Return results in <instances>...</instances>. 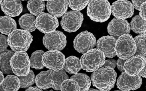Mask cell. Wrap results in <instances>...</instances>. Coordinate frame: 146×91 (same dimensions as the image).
Returning a JSON list of instances; mask_svg holds the SVG:
<instances>
[{"instance_id": "cell-1", "label": "cell", "mask_w": 146, "mask_h": 91, "mask_svg": "<svg viewBox=\"0 0 146 91\" xmlns=\"http://www.w3.org/2000/svg\"><path fill=\"white\" fill-rule=\"evenodd\" d=\"M117 73L110 67H100L91 75L93 85L100 91H110L113 88L116 80Z\"/></svg>"}, {"instance_id": "cell-2", "label": "cell", "mask_w": 146, "mask_h": 91, "mask_svg": "<svg viewBox=\"0 0 146 91\" xmlns=\"http://www.w3.org/2000/svg\"><path fill=\"white\" fill-rule=\"evenodd\" d=\"M111 13V4L108 1H91L87 9V15L96 22L107 21Z\"/></svg>"}, {"instance_id": "cell-3", "label": "cell", "mask_w": 146, "mask_h": 91, "mask_svg": "<svg viewBox=\"0 0 146 91\" xmlns=\"http://www.w3.org/2000/svg\"><path fill=\"white\" fill-rule=\"evenodd\" d=\"M106 56L97 48L91 49L81 56L82 68L87 72L96 71L102 67L106 62Z\"/></svg>"}, {"instance_id": "cell-4", "label": "cell", "mask_w": 146, "mask_h": 91, "mask_svg": "<svg viewBox=\"0 0 146 91\" xmlns=\"http://www.w3.org/2000/svg\"><path fill=\"white\" fill-rule=\"evenodd\" d=\"M33 41L32 35L24 30H15L8 37L9 45L14 52H26Z\"/></svg>"}, {"instance_id": "cell-5", "label": "cell", "mask_w": 146, "mask_h": 91, "mask_svg": "<svg viewBox=\"0 0 146 91\" xmlns=\"http://www.w3.org/2000/svg\"><path fill=\"white\" fill-rule=\"evenodd\" d=\"M137 47L134 38L130 35H124L117 40L115 45L116 55L126 60L135 54Z\"/></svg>"}, {"instance_id": "cell-6", "label": "cell", "mask_w": 146, "mask_h": 91, "mask_svg": "<svg viewBox=\"0 0 146 91\" xmlns=\"http://www.w3.org/2000/svg\"><path fill=\"white\" fill-rule=\"evenodd\" d=\"M11 66L13 72L16 76H27L31 70V62L28 55L26 52H15L11 58Z\"/></svg>"}, {"instance_id": "cell-7", "label": "cell", "mask_w": 146, "mask_h": 91, "mask_svg": "<svg viewBox=\"0 0 146 91\" xmlns=\"http://www.w3.org/2000/svg\"><path fill=\"white\" fill-rule=\"evenodd\" d=\"M84 20L83 14L79 11L70 10L66 12L60 21L62 28L68 32H74L81 27Z\"/></svg>"}, {"instance_id": "cell-8", "label": "cell", "mask_w": 146, "mask_h": 91, "mask_svg": "<svg viewBox=\"0 0 146 91\" xmlns=\"http://www.w3.org/2000/svg\"><path fill=\"white\" fill-rule=\"evenodd\" d=\"M65 56L59 50L46 52L42 58V63L47 69L54 71L62 70L65 67Z\"/></svg>"}, {"instance_id": "cell-9", "label": "cell", "mask_w": 146, "mask_h": 91, "mask_svg": "<svg viewBox=\"0 0 146 91\" xmlns=\"http://www.w3.org/2000/svg\"><path fill=\"white\" fill-rule=\"evenodd\" d=\"M96 43V37L88 31L80 33L74 38L73 42L74 49L79 53L83 54L88 50L94 49Z\"/></svg>"}, {"instance_id": "cell-10", "label": "cell", "mask_w": 146, "mask_h": 91, "mask_svg": "<svg viewBox=\"0 0 146 91\" xmlns=\"http://www.w3.org/2000/svg\"><path fill=\"white\" fill-rule=\"evenodd\" d=\"M66 37L63 33L56 30L46 34L43 38V44L49 50H63L66 46Z\"/></svg>"}, {"instance_id": "cell-11", "label": "cell", "mask_w": 146, "mask_h": 91, "mask_svg": "<svg viewBox=\"0 0 146 91\" xmlns=\"http://www.w3.org/2000/svg\"><path fill=\"white\" fill-rule=\"evenodd\" d=\"M58 26L57 18L48 13H41L36 19V28L44 34H49L56 31Z\"/></svg>"}, {"instance_id": "cell-12", "label": "cell", "mask_w": 146, "mask_h": 91, "mask_svg": "<svg viewBox=\"0 0 146 91\" xmlns=\"http://www.w3.org/2000/svg\"><path fill=\"white\" fill-rule=\"evenodd\" d=\"M142 84V79L139 75L131 76L124 72L118 77L117 86L121 91H134L139 88Z\"/></svg>"}, {"instance_id": "cell-13", "label": "cell", "mask_w": 146, "mask_h": 91, "mask_svg": "<svg viewBox=\"0 0 146 91\" xmlns=\"http://www.w3.org/2000/svg\"><path fill=\"white\" fill-rule=\"evenodd\" d=\"M111 10L112 15L116 18L125 20L133 15L134 8L131 1L118 0L112 3Z\"/></svg>"}, {"instance_id": "cell-14", "label": "cell", "mask_w": 146, "mask_h": 91, "mask_svg": "<svg viewBox=\"0 0 146 91\" xmlns=\"http://www.w3.org/2000/svg\"><path fill=\"white\" fill-rule=\"evenodd\" d=\"M107 31L111 36L118 39L122 35L129 34L131 25L127 20L115 18L109 23Z\"/></svg>"}, {"instance_id": "cell-15", "label": "cell", "mask_w": 146, "mask_h": 91, "mask_svg": "<svg viewBox=\"0 0 146 91\" xmlns=\"http://www.w3.org/2000/svg\"><path fill=\"white\" fill-rule=\"evenodd\" d=\"M145 58L139 55L132 56L127 60L124 69L125 72L131 76H136L139 75L145 66Z\"/></svg>"}, {"instance_id": "cell-16", "label": "cell", "mask_w": 146, "mask_h": 91, "mask_svg": "<svg viewBox=\"0 0 146 91\" xmlns=\"http://www.w3.org/2000/svg\"><path fill=\"white\" fill-rule=\"evenodd\" d=\"M117 40L116 38L109 35L102 37L97 41L96 47L104 53L106 57L112 58L116 55L115 45Z\"/></svg>"}, {"instance_id": "cell-17", "label": "cell", "mask_w": 146, "mask_h": 91, "mask_svg": "<svg viewBox=\"0 0 146 91\" xmlns=\"http://www.w3.org/2000/svg\"><path fill=\"white\" fill-rule=\"evenodd\" d=\"M1 5L2 11L7 16L17 17L23 12V4L21 1H3Z\"/></svg>"}, {"instance_id": "cell-18", "label": "cell", "mask_w": 146, "mask_h": 91, "mask_svg": "<svg viewBox=\"0 0 146 91\" xmlns=\"http://www.w3.org/2000/svg\"><path fill=\"white\" fill-rule=\"evenodd\" d=\"M68 1H51L46 3V9L51 15L56 18H60L68 10Z\"/></svg>"}, {"instance_id": "cell-19", "label": "cell", "mask_w": 146, "mask_h": 91, "mask_svg": "<svg viewBox=\"0 0 146 91\" xmlns=\"http://www.w3.org/2000/svg\"><path fill=\"white\" fill-rule=\"evenodd\" d=\"M53 70L41 71L36 75L35 83L37 87L41 89L46 90L52 88L51 83V74Z\"/></svg>"}, {"instance_id": "cell-20", "label": "cell", "mask_w": 146, "mask_h": 91, "mask_svg": "<svg viewBox=\"0 0 146 91\" xmlns=\"http://www.w3.org/2000/svg\"><path fill=\"white\" fill-rule=\"evenodd\" d=\"M14 52L13 50H7L1 53V70L3 74L10 75L13 73L11 66V60Z\"/></svg>"}, {"instance_id": "cell-21", "label": "cell", "mask_w": 146, "mask_h": 91, "mask_svg": "<svg viewBox=\"0 0 146 91\" xmlns=\"http://www.w3.org/2000/svg\"><path fill=\"white\" fill-rule=\"evenodd\" d=\"M16 29L17 24L15 20L7 16L1 17L0 32L1 34L9 35Z\"/></svg>"}, {"instance_id": "cell-22", "label": "cell", "mask_w": 146, "mask_h": 91, "mask_svg": "<svg viewBox=\"0 0 146 91\" xmlns=\"http://www.w3.org/2000/svg\"><path fill=\"white\" fill-rule=\"evenodd\" d=\"M4 91H18L21 87V81L17 76L8 75L1 85Z\"/></svg>"}, {"instance_id": "cell-23", "label": "cell", "mask_w": 146, "mask_h": 91, "mask_svg": "<svg viewBox=\"0 0 146 91\" xmlns=\"http://www.w3.org/2000/svg\"><path fill=\"white\" fill-rule=\"evenodd\" d=\"M19 23L23 30L29 32H33L36 29L35 17L31 14L23 15L19 18Z\"/></svg>"}, {"instance_id": "cell-24", "label": "cell", "mask_w": 146, "mask_h": 91, "mask_svg": "<svg viewBox=\"0 0 146 91\" xmlns=\"http://www.w3.org/2000/svg\"><path fill=\"white\" fill-rule=\"evenodd\" d=\"M82 69L81 62L78 58L71 56L66 59L64 69L69 74H76Z\"/></svg>"}, {"instance_id": "cell-25", "label": "cell", "mask_w": 146, "mask_h": 91, "mask_svg": "<svg viewBox=\"0 0 146 91\" xmlns=\"http://www.w3.org/2000/svg\"><path fill=\"white\" fill-rule=\"evenodd\" d=\"M68 79L69 77L64 69L58 71L53 70L51 74L52 88L56 91L60 90L61 86L63 82Z\"/></svg>"}, {"instance_id": "cell-26", "label": "cell", "mask_w": 146, "mask_h": 91, "mask_svg": "<svg viewBox=\"0 0 146 91\" xmlns=\"http://www.w3.org/2000/svg\"><path fill=\"white\" fill-rule=\"evenodd\" d=\"M70 79L77 82L80 87V91H88L91 85V79L84 73H78L70 77Z\"/></svg>"}, {"instance_id": "cell-27", "label": "cell", "mask_w": 146, "mask_h": 91, "mask_svg": "<svg viewBox=\"0 0 146 91\" xmlns=\"http://www.w3.org/2000/svg\"><path fill=\"white\" fill-rule=\"evenodd\" d=\"M131 28L136 34H145L146 32V20H143L139 15L135 16L131 21Z\"/></svg>"}, {"instance_id": "cell-28", "label": "cell", "mask_w": 146, "mask_h": 91, "mask_svg": "<svg viewBox=\"0 0 146 91\" xmlns=\"http://www.w3.org/2000/svg\"><path fill=\"white\" fill-rule=\"evenodd\" d=\"M45 52L42 50H36L32 53L30 59L31 67L36 69H42L45 66L42 63V58Z\"/></svg>"}, {"instance_id": "cell-29", "label": "cell", "mask_w": 146, "mask_h": 91, "mask_svg": "<svg viewBox=\"0 0 146 91\" xmlns=\"http://www.w3.org/2000/svg\"><path fill=\"white\" fill-rule=\"evenodd\" d=\"M27 8L32 15L38 16L45 10V3L43 1H29Z\"/></svg>"}, {"instance_id": "cell-30", "label": "cell", "mask_w": 146, "mask_h": 91, "mask_svg": "<svg viewBox=\"0 0 146 91\" xmlns=\"http://www.w3.org/2000/svg\"><path fill=\"white\" fill-rule=\"evenodd\" d=\"M136 45V55H139L143 57H146V34H142L137 35L134 38Z\"/></svg>"}, {"instance_id": "cell-31", "label": "cell", "mask_w": 146, "mask_h": 91, "mask_svg": "<svg viewBox=\"0 0 146 91\" xmlns=\"http://www.w3.org/2000/svg\"><path fill=\"white\" fill-rule=\"evenodd\" d=\"M21 81V87L26 88L33 86L35 83V75L33 70H30V73L27 76L19 77Z\"/></svg>"}, {"instance_id": "cell-32", "label": "cell", "mask_w": 146, "mask_h": 91, "mask_svg": "<svg viewBox=\"0 0 146 91\" xmlns=\"http://www.w3.org/2000/svg\"><path fill=\"white\" fill-rule=\"evenodd\" d=\"M61 91H80V87L77 82L71 79L66 80L61 86Z\"/></svg>"}, {"instance_id": "cell-33", "label": "cell", "mask_w": 146, "mask_h": 91, "mask_svg": "<svg viewBox=\"0 0 146 91\" xmlns=\"http://www.w3.org/2000/svg\"><path fill=\"white\" fill-rule=\"evenodd\" d=\"M89 1H68V6L73 10L80 11L88 5Z\"/></svg>"}, {"instance_id": "cell-34", "label": "cell", "mask_w": 146, "mask_h": 91, "mask_svg": "<svg viewBox=\"0 0 146 91\" xmlns=\"http://www.w3.org/2000/svg\"><path fill=\"white\" fill-rule=\"evenodd\" d=\"M0 40H1V53H2L6 50L8 47L9 44L8 42V37L5 35H0Z\"/></svg>"}, {"instance_id": "cell-35", "label": "cell", "mask_w": 146, "mask_h": 91, "mask_svg": "<svg viewBox=\"0 0 146 91\" xmlns=\"http://www.w3.org/2000/svg\"><path fill=\"white\" fill-rule=\"evenodd\" d=\"M117 66V62L113 59H109L106 60L105 63L102 67H110L114 69Z\"/></svg>"}, {"instance_id": "cell-36", "label": "cell", "mask_w": 146, "mask_h": 91, "mask_svg": "<svg viewBox=\"0 0 146 91\" xmlns=\"http://www.w3.org/2000/svg\"><path fill=\"white\" fill-rule=\"evenodd\" d=\"M125 62H126V60H123V59H120V58L118 59L117 61V66L118 67V70L122 73L125 72L124 69V66Z\"/></svg>"}, {"instance_id": "cell-37", "label": "cell", "mask_w": 146, "mask_h": 91, "mask_svg": "<svg viewBox=\"0 0 146 91\" xmlns=\"http://www.w3.org/2000/svg\"><path fill=\"white\" fill-rule=\"evenodd\" d=\"M139 15L143 20H146V1L142 4L139 10Z\"/></svg>"}, {"instance_id": "cell-38", "label": "cell", "mask_w": 146, "mask_h": 91, "mask_svg": "<svg viewBox=\"0 0 146 91\" xmlns=\"http://www.w3.org/2000/svg\"><path fill=\"white\" fill-rule=\"evenodd\" d=\"M146 1L143 0V1H132V3L133 5L134 8H135V9L140 10L141 7L144 3H145Z\"/></svg>"}, {"instance_id": "cell-39", "label": "cell", "mask_w": 146, "mask_h": 91, "mask_svg": "<svg viewBox=\"0 0 146 91\" xmlns=\"http://www.w3.org/2000/svg\"><path fill=\"white\" fill-rule=\"evenodd\" d=\"M144 58H145V61H146L145 66L143 69L141 71L139 75L141 77H144V78H146V57H145Z\"/></svg>"}, {"instance_id": "cell-40", "label": "cell", "mask_w": 146, "mask_h": 91, "mask_svg": "<svg viewBox=\"0 0 146 91\" xmlns=\"http://www.w3.org/2000/svg\"><path fill=\"white\" fill-rule=\"evenodd\" d=\"M25 91H43L42 89L39 88L37 86H31L29 87L28 88H27Z\"/></svg>"}, {"instance_id": "cell-41", "label": "cell", "mask_w": 146, "mask_h": 91, "mask_svg": "<svg viewBox=\"0 0 146 91\" xmlns=\"http://www.w3.org/2000/svg\"><path fill=\"white\" fill-rule=\"evenodd\" d=\"M3 74V73L2 72H0V84H1H1L3 83V81L4 80V79H5Z\"/></svg>"}, {"instance_id": "cell-42", "label": "cell", "mask_w": 146, "mask_h": 91, "mask_svg": "<svg viewBox=\"0 0 146 91\" xmlns=\"http://www.w3.org/2000/svg\"><path fill=\"white\" fill-rule=\"evenodd\" d=\"M88 91H100L99 90H96V89H95L93 88H90L89 89Z\"/></svg>"}, {"instance_id": "cell-43", "label": "cell", "mask_w": 146, "mask_h": 91, "mask_svg": "<svg viewBox=\"0 0 146 91\" xmlns=\"http://www.w3.org/2000/svg\"><path fill=\"white\" fill-rule=\"evenodd\" d=\"M53 91V90H50V91Z\"/></svg>"}, {"instance_id": "cell-44", "label": "cell", "mask_w": 146, "mask_h": 91, "mask_svg": "<svg viewBox=\"0 0 146 91\" xmlns=\"http://www.w3.org/2000/svg\"></svg>"}]
</instances>
